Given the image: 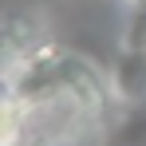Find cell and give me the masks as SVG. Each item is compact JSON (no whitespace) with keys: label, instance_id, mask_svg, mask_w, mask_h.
<instances>
[{"label":"cell","instance_id":"obj_1","mask_svg":"<svg viewBox=\"0 0 146 146\" xmlns=\"http://www.w3.org/2000/svg\"><path fill=\"white\" fill-rule=\"evenodd\" d=\"M111 87L126 103H146V51L142 48H126L119 55L115 75H111Z\"/></svg>","mask_w":146,"mask_h":146},{"label":"cell","instance_id":"obj_2","mask_svg":"<svg viewBox=\"0 0 146 146\" xmlns=\"http://www.w3.org/2000/svg\"><path fill=\"white\" fill-rule=\"evenodd\" d=\"M40 40V16L36 12H16L8 16L4 24V55H20V51H32Z\"/></svg>","mask_w":146,"mask_h":146},{"label":"cell","instance_id":"obj_3","mask_svg":"<svg viewBox=\"0 0 146 146\" xmlns=\"http://www.w3.org/2000/svg\"><path fill=\"white\" fill-rule=\"evenodd\" d=\"M115 146H146V103H142L126 122H122L119 142H115Z\"/></svg>","mask_w":146,"mask_h":146},{"label":"cell","instance_id":"obj_4","mask_svg":"<svg viewBox=\"0 0 146 146\" xmlns=\"http://www.w3.org/2000/svg\"><path fill=\"white\" fill-rule=\"evenodd\" d=\"M126 48H142L146 51V0L138 4L134 20H130V36H126Z\"/></svg>","mask_w":146,"mask_h":146},{"label":"cell","instance_id":"obj_5","mask_svg":"<svg viewBox=\"0 0 146 146\" xmlns=\"http://www.w3.org/2000/svg\"><path fill=\"white\" fill-rule=\"evenodd\" d=\"M130 4H142V0H130Z\"/></svg>","mask_w":146,"mask_h":146}]
</instances>
